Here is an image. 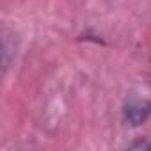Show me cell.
Listing matches in <instances>:
<instances>
[{
    "label": "cell",
    "instance_id": "cell-1",
    "mask_svg": "<svg viewBox=\"0 0 151 151\" xmlns=\"http://www.w3.org/2000/svg\"><path fill=\"white\" fill-rule=\"evenodd\" d=\"M151 116V98L139 96V94H130L123 107V117L126 124L130 126H140L147 121Z\"/></svg>",
    "mask_w": 151,
    "mask_h": 151
},
{
    "label": "cell",
    "instance_id": "cell-2",
    "mask_svg": "<svg viewBox=\"0 0 151 151\" xmlns=\"http://www.w3.org/2000/svg\"><path fill=\"white\" fill-rule=\"evenodd\" d=\"M130 147H133V149H151V142L146 140V139H140V140L130 144Z\"/></svg>",
    "mask_w": 151,
    "mask_h": 151
}]
</instances>
